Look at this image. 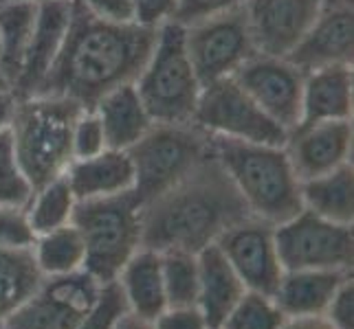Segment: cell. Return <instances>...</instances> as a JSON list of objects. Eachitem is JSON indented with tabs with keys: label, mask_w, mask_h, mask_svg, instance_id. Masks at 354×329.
Returning <instances> with one entry per match:
<instances>
[{
	"label": "cell",
	"mask_w": 354,
	"mask_h": 329,
	"mask_svg": "<svg viewBox=\"0 0 354 329\" xmlns=\"http://www.w3.org/2000/svg\"><path fill=\"white\" fill-rule=\"evenodd\" d=\"M152 325L154 329H209L198 308H165Z\"/></svg>",
	"instance_id": "8d00e7d4"
},
{
	"label": "cell",
	"mask_w": 354,
	"mask_h": 329,
	"mask_svg": "<svg viewBox=\"0 0 354 329\" xmlns=\"http://www.w3.org/2000/svg\"><path fill=\"white\" fill-rule=\"evenodd\" d=\"M244 5H247V0H178L174 22H178L180 27H187V24L225 14V11Z\"/></svg>",
	"instance_id": "e575fe53"
},
{
	"label": "cell",
	"mask_w": 354,
	"mask_h": 329,
	"mask_svg": "<svg viewBox=\"0 0 354 329\" xmlns=\"http://www.w3.org/2000/svg\"><path fill=\"white\" fill-rule=\"evenodd\" d=\"M212 152V137L198 126L154 123L145 137L128 150L134 167V196L141 204L161 196Z\"/></svg>",
	"instance_id": "52a82bcc"
},
{
	"label": "cell",
	"mask_w": 354,
	"mask_h": 329,
	"mask_svg": "<svg viewBox=\"0 0 354 329\" xmlns=\"http://www.w3.org/2000/svg\"><path fill=\"white\" fill-rule=\"evenodd\" d=\"M0 97H14V81L7 75L3 64H0Z\"/></svg>",
	"instance_id": "7bdbcfd3"
},
{
	"label": "cell",
	"mask_w": 354,
	"mask_h": 329,
	"mask_svg": "<svg viewBox=\"0 0 354 329\" xmlns=\"http://www.w3.org/2000/svg\"><path fill=\"white\" fill-rule=\"evenodd\" d=\"M304 75L306 72L299 70L288 57L255 53L238 68L234 79L262 112L288 134V130L301 121Z\"/></svg>",
	"instance_id": "7c38bea8"
},
{
	"label": "cell",
	"mask_w": 354,
	"mask_h": 329,
	"mask_svg": "<svg viewBox=\"0 0 354 329\" xmlns=\"http://www.w3.org/2000/svg\"><path fill=\"white\" fill-rule=\"evenodd\" d=\"M212 148L251 215L277 226L304 209L301 180L284 145L212 139Z\"/></svg>",
	"instance_id": "3957f363"
},
{
	"label": "cell",
	"mask_w": 354,
	"mask_h": 329,
	"mask_svg": "<svg viewBox=\"0 0 354 329\" xmlns=\"http://www.w3.org/2000/svg\"><path fill=\"white\" fill-rule=\"evenodd\" d=\"M352 279V270H286L273 299L286 319L322 316L339 288Z\"/></svg>",
	"instance_id": "ffe728a7"
},
{
	"label": "cell",
	"mask_w": 354,
	"mask_h": 329,
	"mask_svg": "<svg viewBox=\"0 0 354 329\" xmlns=\"http://www.w3.org/2000/svg\"><path fill=\"white\" fill-rule=\"evenodd\" d=\"M212 139L284 145L286 130L266 117L234 77L203 86L192 119Z\"/></svg>",
	"instance_id": "9c48e42d"
},
{
	"label": "cell",
	"mask_w": 354,
	"mask_h": 329,
	"mask_svg": "<svg viewBox=\"0 0 354 329\" xmlns=\"http://www.w3.org/2000/svg\"><path fill=\"white\" fill-rule=\"evenodd\" d=\"M282 329H337L326 316H292L286 319Z\"/></svg>",
	"instance_id": "ab89813d"
},
{
	"label": "cell",
	"mask_w": 354,
	"mask_h": 329,
	"mask_svg": "<svg viewBox=\"0 0 354 329\" xmlns=\"http://www.w3.org/2000/svg\"><path fill=\"white\" fill-rule=\"evenodd\" d=\"M163 255V283L167 308H196L198 257L194 252L169 250Z\"/></svg>",
	"instance_id": "f1b7e54d"
},
{
	"label": "cell",
	"mask_w": 354,
	"mask_h": 329,
	"mask_svg": "<svg viewBox=\"0 0 354 329\" xmlns=\"http://www.w3.org/2000/svg\"><path fill=\"white\" fill-rule=\"evenodd\" d=\"M346 119H352V64L326 66L306 72L299 123Z\"/></svg>",
	"instance_id": "7402d4cb"
},
{
	"label": "cell",
	"mask_w": 354,
	"mask_h": 329,
	"mask_svg": "<svg viewBox=\"0 0 354 329\" xmlns=\"http://www.w3.org/2000/svg\"><path fill=\"white\" fill-rule=\"evenodd\" d=\"M284 152L301 182L352 163V119L299 123L288 130Z\"/></svg>",
	"instance_id": "5bb4252c"
},
{
	"label": "cell",
	"mask_w": 354,
	"mask_h": 329,
	"mask_svg": "<svg viewBox=\"0 0 354 329\" xmlns=\"http://www.w3.org/2000/svg\"><path fill=\"white\" fill-rule=\"evenodd\" d=\"M38 18V0L0 3V64L16 83Z\"/></svg>",
	"instance_id": "d4e9b609"
},
{
	"label": "cell",
	"mask_w": 354,
	"mask_h": 329,
	"mask_svg": "<svg viewBox=\"0 0 354 329\" xmlns=\"http://www.w3.org/2000/svg\"><path fill=\"white\" fill-rule=\"evenodd\" d=\"M102 283L86 270L42 277L33 295L0 325V329H77L91 312Z\"/></svg>",
	"instance_id": "8fae6325"
},
{
	"label": "cell",
	"mask_w": 354,
	"mask_h": 329,
	"mask_svg": "<svg viewBox=\"0 0 354 329\" xmlns=\"http://www.w3.org/2000/svg\"><path fill=\"white\" fill-rule=\"evenodd\" d=\"M66 178L77 202L134 191V167L128 152L111 148L91 158H75L66 169Z\"/></svg>",
	"instance_id": "ac0fdd59"
},
{
	"label": "cell",
	"mask_w": 354,
	"mask_h": 329,
	"mask_svg": "<svg viewBox=\"0 0 354 329\" xmlns=\"http://www.w3.org/2000/svg\"><path fill=\"white\" fill-rule=\"evenodd\" d=\"M216 246L223 250L247 290L273 297L286 272L279 261L273 224L249 215L227 228L218 237Z\"/></svg>",
	"instance_id": "4fadbf2b"
},
{
	"label": "cell",
	"mask_w": 354,
	"mask_h": 329,
	"mask_svg": "<svg viewBox=\"0 0 354 329\" xmlns=\"http://www.w3.org/2000/svg\"><path fill=\"white\" fill-rule=\"evenodd\" d=\"M354 11L352 0H324L319 14L288 59L299 70L310 72L326 66L352 64Z\"/></svg>",
	"instance_id": "2e32d148"
},
{
	"label": "cell",
	"mask_w": 354,
	"mask_h": 329,
	"mask_svg": "<svg viewBox=\"0 0 354 329\" xmlns=\"http://www.w3.org/2000/svg\"><path fill=\"white\" fill-rule=\"evenodd\" d=\"M115 329H154V325H152V321L139 319V316H134V314L126 312V314L117 321Z\"/></svg>",
	"instance_id": "60d3db41"
},
{
	"label": "cell",
	"mask_w": 354,
	"mask_h": 329,
	"mask_svg": "<svg viewBox=\"0 0 354 329\" xmlns=\"http://www.w3.org/2000/svg\"><path fill=\"white\" fill-rule=\"evenodd\" d=\"M128 312L126 301L117 281L113 283H104L100 297H97L95 306L91 312L84 316L77 329H115L117 321Z\"/></svg>",
	"instance_id": "1f68e13d"
},
{
	"label": "cell",
	"mask_w": 354,
	"mask_h": 329,
	"mask_svg": "<svg viewBox=\"0 0 354 329\" xmlns=\"http://www.w3.org/2000/svg\"><path fill=\"white\" fill-rule=\"evenodd\" d=\"M93 110L102 121L106 145L111 150L128 152L154 126L134 83H126V86L111 90L97 101Z\"/></svg>",
	"instance_id": "603a6c76"
},
{
	"label": "cell",
	"mask_w": 354,
	"mask_h": 329,
	"mask_svg": "<svg viewBox=\"0 0 354 329\" xmlns=\"http://www.w3.org/2000/svg\"><path fill=\"white\" fill-rule=\"evenodd\" d=\"M71 224L80 230L86 250L84 270L102 286L113 283L132 255L143 248V204L134 191L77 202Z\"/></svg>",
	"instance_id": "5b68a950"
},
{
	"label": "cell",
	"mask_w": 354,
	"mask_h": 329,
	"mask_svg": "<svg viewBox=\"0 0 354 329\" xmlns=\"http://www.w3.org/2000/svg\"><path fill=\"white\" fill-rule=\"evenodd\" d=\"M209 329H221V327H209Z\"/></svg>",
	"instance_id": "ee69618b"
},
{
	"label": "cell",
	"mask_w": 354,
	"mask_h": 329,
	"mask_svg": "<svg viewBox=\"0 0 354 329\" xmlns=\"http://www.w3.org/2000/svg\"><path fill=\"white\" fill-rule=\"evenodd\" d=\"M326 319L337 329H354V283L352 279L339 288L335 299L326 310Z\"/></svg>",
	"instance_id": "74e56055"
},
{
	"label": "cell",
	"mask_w": 354,
	"mask_h": 329,
	"mask_svg": "<svg viewBox=\"0 0 354 329\" xmlns=\"http://www.w3.org/2000/svg\"><path fill=\"white\" fill-rule=\"evenodd\" d=\"M27 206H0V246L11 250H31L35 241Z\"/></svg>",
	"instance_id": "d6a6232c"
},
{
	"label": "cell",
	"mask_w": 354,
	"mask_h": 329,
	"mask_svg": "<svg viewBox=\"0 0 354 329\" xmlns=\"http://www.w3.org/2000/svg\"><path fill=\"white\" fill-rule=\"evenodd\" d=\"M198 301L196 308L209 327H221L236 303L244 297L247 286L231 268L223 250L212 243L198 255Z\"/></svg>",
	"instance_id": "d6986e66"
},
{
	"label": "cell",
	"mask_w": 354,
	"mask_h": 329,
	"mask_svg": "<svg viewBox=\"0 0 354 329\" xmlns=\"http://www.w3.org/2000/svg\"><path fill=\"white\" fill-rule=\"evenodd\" d=\"M11 108H14V97H0V130L9 126Z\"/></svg>",
	"instance_id": "b9f144b4"
},
{
	"label": "cell",
	"mask_w": 354,
	"mask_h": 329,
	"mask_svg": "<svg viewBox=\"0 0 354 329\" xmlns=\"http://www.w3.org/2000/svg\"><path fill=\"white\" fill-rule=\"evenodd\" d=\"M31 252L42 277H59L84 270V259H86L82 235L73 224L38 235Z\"/></svg>",
	"instance_id": "4316f807"
},
{
	"label": "cell",
	"mask_w": 354,
	"mask_h": 329,
	"mask_svg": "<svg viewBox=\"0 0 354 329\" xmlns=\"http://www.w3.org/2000/svg\"><path fill=\"white\" fill-rule=\"evenodd\" d=\"M73 14V0H38V18L14 83V97L38 94L62 51Z\"/></svg>",
	"instance_id": "e0dca14e"
},
{
	"label": "cell",
	"mask_w": 354,
	"mask_h": 329,
	"mask_svg": "<svg viewBox=\"0 0 354 329\" xmlns=\"http://www.w3.org/2000/svg\"><path fill=\"white\" fill-rule=\"evenodd\" d=\"M93 16L108 22H134L130 0H80Z\"/></svg>",
	"instance_id": "f35d334b"
},
{
	"label": "cell",
	"mask_w": 354,
	"mask_h": 329,
	"mask_svg": "<svg viewBox=\"0 0 354 329\" xmlns=\"http://www.w3.org/2000/svg\"><path fill=\"white\" fill-rule=\"evenodd\" d=\"M324 0H247L251 38L262 55L288 57L306 35Z\"/></svg>",
	"instance_id": "9a60e30c"
},
{
	"label": "cell",
	"mask_w": 354,
	"mask_h": 329,
	"mask_svg": "<svg viewBox=\"0 0 354 329\" xmlns=\"http://www.w3.org/2000/svg\"><path fill=\"white\" fill-rule=\"evenodd\" d=\"M33 187L16 156L9 126L0 130V206H27Z\"/></svg>",
	"instance_id": "4dcf8cb0"
},
{
	"label": "cell",
	"mask_w": 354,
	"mask_h": 329,
	"mask_svg": "<svg viewBox=\"0 0 354 329\" xmlns=\"http://www.w3.org/2000/svg\"><path fill=\"white\" fill-rule=\"evenodd\" d=\"M75 206H77V198L68 185L66 174L46 182L40 189H35L27 204V215L33 233L42 235L48 233V230L71 224Z\"/></svg>",
	"instance_id": "83f0119b"
},
{
	"label": "cell",
	"mask_w": 354,
	"mask_h": 329,
	"mask_svg": "<svg viewBox=\"0 0 354 329\" xmlns=\"http://www.w3.org/2000/svg\"><path fill=\"white\" fill-rule=\"evenodd\" d=\"M249 209L214 152L192 172L143 204V248L198 255Z\"/></svg>",
	"instance_id": "7a4b0ae2"
},
{
	"label": "cell",
	"mask_w": 354,
	"mask_h": 329,
	"mask_svg": "<svg viewBox=\"0 0 354 329\" xmlns=\"http://www.w3.org/2000/svg\"><path fill=\"white\" fill-rule=\"evenodd\" d=\"M108 150L102 121L95 110H82V114L73 128V161L75 158H91Z\"/></svg>",
	"instance_id": "836d02e7"
},
{
	"label": "cell",
	"mask_w": 354,
	"mask_h": 329,
	"mask_svg": "<svg viewBox=\"0 0 354 329\" xmlns=\"http://www.w3.org/2000/svg\"><path fill=\"white\" fill-rule=\"evenodd\" d=\"M154 123H192L203 83L185 48V29L178 22L158 27L152 53L134 81Z\"/></svg>",
	"instance_id": "8992f818"
},
{
	"label": "cell",
	"mask_w": 354,
	"mask_h": 329,
	"mask_svg": "<svg viewBox=\"0 0 354 329\" xmlns=\"http://www.w3.org/2000/svg\"><path fill=\"white\" fill-rule=\"evenodd\" d=\"M82 110L66 97H14L9 132L33 191L66 174L73 163V128Z\"/></svg>",
	"instance_id": "277c9868"
},
{
	"label": "cell",
	"mask_w": 354,
	"mask_h": 329,
	"mask_svg": "<svg viewBox=\"0 0 354 329\" xmlns=\"http://www.w3.org/2000/svg\"><path fill=\"white\" fill-rule=\"evenodd\" d=\"M40 281L42 275L31 250L0 246V325L33 295Z\"/></svg>",
	"instance_id": "484cf974"
},
{
	"label": "cell",
	"mask_w": 354,
	"mask_h": 329,
	"mask_svg": "<svg viewBox=\"0 0 354 329\" xmlns=\"http://www.w3.org/2000/svg\"><path fill=\"white\" fill-rule=\"evenodd\" d=\"M130 314L154 321L167 308L163 283V255L152 248H139L115 279Z\"/></svg>",
	"instance_id": "44dd1931"
},
{
	"label": "cell",
	"mask_w": 354,
	"mask_h": 329,
	"mask_svg": "<svg viewBox=\"0 0 354 329\" xmlns=\"http://www.w3.org/2000/svg\"><path fill=\"white\" fill-rule=\"evenodd\" d=\"M134 22L148 29H158L167 22H174L178 0H130Z\"/></svg>",
	"instance_id": "d590c367"
},
{
	"label": "cell",
	"mask_w": 354,
	"mask_h": 329,
	"mask_svg": "<svg viewBox=\"0 0 354 329\" xmlns=\"http://www.w3.org/2000/svg\"><path fill=\"white\" fill-rule=\"evenodd\" d=\"M284 323L286 316L271 295L247 290L221 329H282Z\"/></svg>",
	"instance_id": "f546056e"
},
{
	"label": "cell",
	"mask_w": 354,
	"mask_h": 329,
	"mask_svg": "<svg viewBox=\"0 0 354 329\" xmlns=\"http://www.w3.org/2000/svg\"><path fill=\"white\" fill-rule=\"evenodd\" d=\"M183 29L187 55L203 86L234 77L238 68L258 53L244 7L198 20Z\"/></svg>",
	"instance_id": "30bf717a"
},
{
	"label": "cell",
	"mask_w": 354,
	"mask_h": 329,
	"mask_svg": "<svg viewBox=\"0 0 354 329\" xmlns=\"http://www.w3.org/2000/svg\"><path fill=\"white\" fill-rule=\"evenodd\" d=\"M275 241L284 270H352V224H337L301 209L275 226Z\"/></svg>",
	"instance_id": "ba28073f"
},
{
	"label": "cell",
	"mask_w": 354,
	"mask_h": 329,
	"mask_svg": "<svg viewBox=\"0 0 354 329\" xmlns=\"http://www.w3.org/2000/svg\"><path fill=\"white\" fill-rule=\"evenodd\" d=\"M301 204L306 211L337 224L354 222V169L352 163L330 174L301 182Z\"/></svg>",
	"instance_id": "cb8c5ba5"
},
{
	"label": "cell",
	"mask_w": 354,
	"mask_h": 329,
	"mask_svg": "<svg viewBox=\"0 0 354 329\" xmlns=\"http://www.w3.org/2000/svg\"><path fill=\"white\" fill-rule=\"evenodd\" d=\"M158 29L108 22L73 0L71 24L53 68L38 94L66 97L93 110L111 90L134 83L152 53Z\"/></svg>",
	"instance_id": "6da1fadb"
}]
</instances>
